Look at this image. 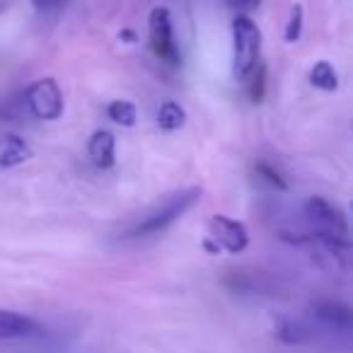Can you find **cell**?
Returning <instances> with one entry per match:
<instances>
[{
	"instance_id": "obj_16",
	"label": "cell",
	"mask_w": 353,
	"mask_h": 353,
	"mask_svg": "<svg viewBox=\"0 0 353 353\" xmlns=\"http://www.w3.org/2000/svg\"><path fill=\"white\" fill-rule=\"evenodd\" d=\"M256 174H259L266 184H271L274 189H279V192H285V189H288V184H285L283 176H281L271 165H266V162H259V165H256Z\"/></svg>"
},
{
	"instance_id": "obj_1",
	"label": "cell",
	"mask_w": 353,
	"mask_h": 353,
	"mask_svg": "<svg viewBox=\"0 0 353 353\" xmlns=\"http://www.w3.org/2000/svg\"><path fill=\"white\" fill-rule=\"evenodd\" d=\"M201 196H203L201 187H189V189L172 194L170 199L162 201V206L152 208V211L148 213L143 221H138L123 237H126V240H138V237H150V235H157V232L167 230L172 223H176L184 213L192 211V208L201 201Z\"/></svg>"
},
{
	"instance_id": "obj_11",
	"label": "cell",
	"mask_w": 353,
	"mask_h": 353,
	"mask_svg": "<svg viewBox=\"0 0 353 353\" xmlns=\"http://www.w3.org/2000/svg\"><path fill=\"white\" fill-rule=\"evenodd\" d=\"M276 336L283 343H290V346H298V343L310 341L312 332H310L307 324L298 322V319H281V324L276 327Z\"/></svg>"
},
{
	"instance_id": "obj_17",
	"label": "cell",
	"mask_w": 353,
	"mask_h": 353,
	"mask_svg": "<svg viewBox=\"0 0 353 353\" xmlns=\"http://www.w3.org/2000/svg\"><path fill=\"white\" fill-rule=\"evenodd\" d=\"M32 3L39 12H54L65 6V0H32Z\"/></svg>"
},
{
	"instance_id": "obj_5",
	"label": "cell",
	"mask_w": 353,
	"mask_h": 353,
	"mask_svg": "<svg viewBox=\"0 0 353 353\" xmlns=\"http://www.w3.org/2000/svg\"><path fill=\"white\" fill-rule=\"evenodd\" d=\"M30 112L41 121H56L63 114V92L54 78H41L32 83L25 92Z\"/></svg>"
},
{
	"instance_id": "obj_4",
	"label": "cell",
	"mask_w": 353,
	"mask_h": 353,
	"mask_svg": "<svg viewBox=\"0 0 353 353\" xmlns=\"http://www.w3.org/2000/svg\"><path fill=\"white\" fill-rule=\"evenodd\" d=\"M148 37H150V49L160 61L170 65L182 63V54L174 41V27L167 8H152L148 17Z\"/></svg>"
},
{
	"instance_id": "obj_13",
	"label": "cell",
	"mask_w": 353,
	"mask_h": 353,
	"mask_svg": "<svg viewBox=\"0 0 353 353\" xmlns=\"http://www.w3.org/2000/svg\"><path fill=\"white\" fill-rule=\"evenodd\" d=\"M310 83L317 90H324V92H334L339 88V73L329 61H319V63L312 65L310 70Z\"/></svg>"
},
{
	"instance_id": "obj_12",
	"label": "cell",
	"mask_w": 353,
	"mask_h": 353,
	"mask_svg": "<svg viewBox=\"0 0 353 353\" xmlns=\"http://www.w3.org/2000/svg\"><path fill=\"white\" fill-rule=\"evenodd\" d=\"M32 155L30 145L17 136H6V148L0 152V167H15L22 165Z\"/></svg>"
},
{
	"instance_id": "obj_14",
	"label": "cell",
	"mask_w": 353,
	"mask_h": 353,
	"mask_svg": "<svg viewBox=\"0 0 353 353\" xmlns=\"http://www.w3.org/2000/svg\"><path fill=\"white\" fill-rule=\"evenodd\" d=\"M107 117L112 119L114 123H119V126H136L138 121V112H136V104L133 102H126V99H114V102H109L107 107Z\"/></svg>"
},
{
	"instance_id": "obj_8",
	"label": "cell",
	"mask_w": 353,
	"mask_h": 353,
	"mask_svg": "<svg viewBox=\"0 0 353 353\" xmlns=\"http://www.w3.org/2000/svg\"><path fill=\"white\" fill-rule=\"evenodd\" d=\"M88 152L94 167L109 170L117 162V141H114V136L109 131H94L88 143Z\"/></svg>"
},
{
	"instance_id": "obj_9",
	"label": "cell",
	"mask_w": 353,
	"mask_h": 353,
	"mask_svg": "<svg viewBox=\"0 0 353 353\" xmlns=\"http://www.w3.org/2000/svg\"><path fill=\"white\" fill-rule=\"evenodd\" d=\"M37 332V322L20 312L0 307V341L3 339H22Z\"/></svg>"
},
{
	"instance_id": "obj_18",
	"label": "cell",
	"mask_w": 353,
	"mask_h": 353,
	"mask_svg": "<svg viewBox=\"0 0 353 353\" xmlns=\"http://www.w3.org/2000/svg\"><path fill=\"white\" fill-rule=\"evenodd\" d=\"M225 3L232 8V10L250 12V10H254V8H259V3H261V0H225Z\"/></svg>"
},
{
	"instance_id": "obj_10",
	"label": "cell",
	"mask_w": 353,
	"mask_h": 353,
	"mask_svg": "<svg viewBox=\"0 0 353 353\" xmlns=\"http://www.w3.org/2000/svg\"><path fill=\"white\" fill-rule=\"evenodd\" d=\"M184 121H187V112H184L182 104L174 102V99H165V102L157 107V126H160L162 131H167V133L179 131V128L184 126Z\"/></svg>"
},
{
	"instance_id": "obj_15",
	"label": "cell",
	"mask_w": 353,
	"mask_h": 353,
	"mask_svg": "<svg viewBox=\"0 0 353 353\" xmlns=\"http://www.w3.org/2000/svg\"><path fill=\"white\" fill-rule=\"evenodd\" d=\"M300 34H303V8L293 6L290 8V17H288V25H285L283 37L288 44H295L300 39Z\"/></svg>"
},
{
	"instance_id": "obj_7",
	"label": "cell",
	"mask_w": 353,
	"mask_h": 353,
	"mask_svg": "<svg viewBox=\"0 0 353 353\" xmlns=\"http://www.w3.org/2000/svg\"><path fill=\"white\" fill-rule=\"evenodd\" d=\"M310 310H312V317L329 332L348 334L353 329V312L348 305L336 303V300H317Z\"/></svg>"
},
{
	"instance_id": "obj_2",
	"label": "cell",
	"mask_w": 353,
	"mask_h": 353,
	"mask_svg": "<svg viewBox=\"0 0 353 353\" xmlns=\"http://www.w3.org/2000/svg\"><path fill=\"white\" fill-rule=\"evenodd\" d=\"M261 59V32L256 22L247 15L232 20V75L240 83H250L259 70Z\"/></svg>"
},
{
	"instance_id": "obj_6",
	"label": "cell",
	"mask_w": 353,
	"mask_h": 353,
	"mask_svg": "<svg viewBox=\"0 0 353 353\" xmlns=\"http://www.w3.org/2000/svg\"><path fill=\"white\" fill-rule=\"evenodd\" d=\"M208 237L216 242L218 250H225L230 254H240L250 245V230L245 223L221 216V213L211 216V221H208Z\"/></svg>"
},
{
	"instance_id": "obj_3",
	"label": "cell",
	"mask_w": 353,
	"mask_h": 353,
	"mask_svg": "<svg viewBox=\"0 0 353 353\" xmlns=\"http://www.w3.org/2000/svg\"><path fill=\"white\" fill-rule=\"evenodd\" d=\"M303 213L317 235L343 237V240H348V218L336 203L327 201L322 196H310L303 206Z\"/></svg>"
}]
</instances>
